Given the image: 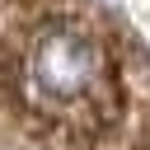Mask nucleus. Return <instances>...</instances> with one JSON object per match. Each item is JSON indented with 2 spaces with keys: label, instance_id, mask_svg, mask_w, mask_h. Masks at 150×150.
Listing matches in <instances>:
<instances>
[{
  "label": "nucleus",
  "instance_id": "nucleus-1",
  "mask_svg": "<svg viewBox=\"0 0 150 150\" xmlns=\"http://www.w3.org/2000/svg\"><path fill=\"white\" fill-rule=\"evenodd\" d=\"M98 75H103V52L75 23L47 28L28 56V84L33 98L42 103H75L98 84Z\"/></svg>",
  "mask_w": 150,
  "mask_h": 150
}]
</instances>
